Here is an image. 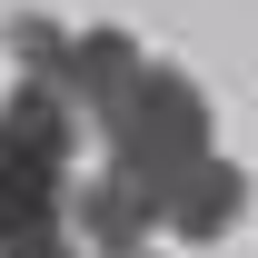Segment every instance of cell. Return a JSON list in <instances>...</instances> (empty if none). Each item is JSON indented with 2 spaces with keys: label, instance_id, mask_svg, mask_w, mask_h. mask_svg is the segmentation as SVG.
I'll list each match as a JSON object with an SVG mask.
<instances>
[{
  "label": "cell",
  "instance_id": "7a4b0ae2",
  "mask_svg": "<svg viewBox=\"0 0 258 258\" xmlns=\"http://www.w3.org/2000/svg\"><path fill=\"white\" fill-rule=\"evenodd\" d=\"M219 149H209V90H199L189 70L149 60V80L119 99V119L99 129V169L119 179V189H139L149 209H169V189L189 179V169H209Z\"/></svg>",
  "mask_w": 258,
  "mask_h": 258
},
{
  "label": "cell",
  "instance_id": "277c9868",
  "mask_svg": "<svg viewBox=\"0 0 258 258\" xmlns=\"http://www.w3.org/2000/svg\"><path fill=\"white\" fill-rule=\"evenodd\" d=\"M238 209H248V169H238V159H209V169H189V179L169 189L159 228H179V238H228Z\"/></svg>",
  "mask_w": 258,
  "mask_h": 258
},
{
  "label": "cell",
  "instance_id": "6da1fadb",
  "mask_svg": "<svg viewBox=\"0 0 258 258\" xmlns=\"http://www.w3.org/2000/svg\"><path fill=\"white\" fill-rule=\"evenodd\" d=\"M70 209H80V109L20 80L0 99V258H90Z\"/></svg>",
  "mask_w": 258,
  "mask_h": 258
},
{
  "label": "cell",
  "instance_id": "3957f363",
  "mask_svg": "<svg viewBox=\"0 0 258 258\" xmlns=\"http://www.w3.org/2000/svg\"><path fill=\"white\" fill-rule=\"evenodd\" d=\"M10 60L30 90H50L60 109H80V129H109L119 99L149 80L129 30H60V20H10Z\"/></svg>",
  "mask_w": 258,
  "mask_h": 258
}]
</instances>
